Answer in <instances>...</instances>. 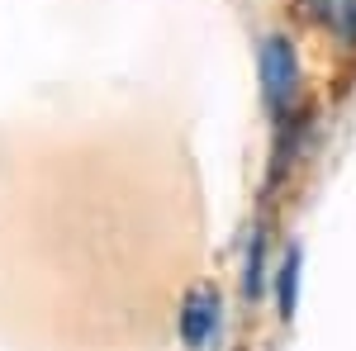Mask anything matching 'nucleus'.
Segmentation results:
<instances>
[{
	"mask_svg": "<svg viewBox=\"0 0 356 351\" xmlns=\"http://www.w3.org/2000/svg\"><path fill=\"white\" fill-rule=\"evenodd\" d=\"M214 323H219V299H214V290H191L186 295V309H181V337H186V347L200 351L209 342Z\"/></svg>",
	"mask_w": 356,
	"mask_h": 351,
	"instance_id": "obj_2",
	"label": "nucleus"
},
{
	"mask_svg": "<svg viewBox=\"0 0 356 351\" xmlns=\"http://www.w3.org/2000/svg\"><path fill=\"white\" fill-rule=\"evenodd\" d=\"M295 81H300V67H295V48L285 38H266L261 43V85H266V100L275 109H285L295 100Z\"/></svg>",
	"mask_w": 356,
	"mask_h": 351,
	"instance_id": "obj_1",
	"label": "nucleus"
},
{
	"mask_svg": "<svg viewBox=\"0 0 356 351\" xmlns=\"http://www.w3.org/2000/svg\"><path fill=\"white\" fill-rule=\"evenodd\" d=\"M318 10V19H328L342 38H356V0H309Z\"/></svg>",
	"mask_w": 356,
	"mask_h": 351,
	"instance_id": "obj_3",
	"label": "nucleus"
},
{
	"mask_svg": "<svg viewBox=\"0 0 356 351\" xmlns=\"http://www.w3.org/2000/svg\"><path fill=\"white\" fill-rule=\"evenodd\" d=\"M295 299H300V247H290L280 261V313L285 318L295 313Z\"/></svg>",
	"mask_w": 356,
	"mask_h": 351,
	"instance_id": "obj_4",
	"label": "nucleus"
},
{
	"mask_svg": "<svg viewBox=\"0 0 356 351\" xmlns=\"http://www.w3.org/2000/svg\"><path fill=\"white\" fill-rule=\"evenodd\" d=\"M261 290V233H252V256H247V295Z\"/></svg>",
	"mask_w": 356,
	"mask_h": 351,
	"instance_id": "obj_5",
	"label": "nucleus"
}]
</instances>
